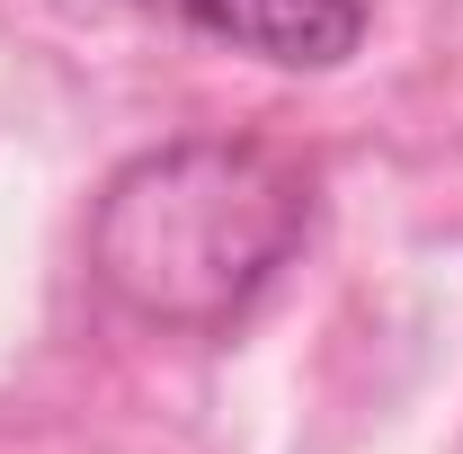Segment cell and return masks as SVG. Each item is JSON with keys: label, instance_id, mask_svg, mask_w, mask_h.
I'll return each mask as SVG.
<instances>
[{"label": "cell", "instance_id": "6da1fadb", "mask_svg": "<svg viewBox=\"0 0 463 454\" xmlns=\"http://www.w3.org/2000/svg\"><path fill=\"white\" fill-rule=\"evenodd\" d=\"M312 223V178L268 143H161L90 214V277L152 330H232Z\"/></svg>", "mask_w": 463, "mask_h": 454}, {"label": "cell", "instance_id": "7a4b0ae2", "mask_svg": "<svg viewBox=\"0 0 463 454\" xmlns=\"http://www.w3.org/2000/svg\"><path fill=\"white\" fill-rule=\"evenodd\" d=\"M125 9L178 18L232 54L277 62V71H339L365 45V0H125Z\"/></svg>", "mask_w": 463, "mask_h": 454}]
</instances>
